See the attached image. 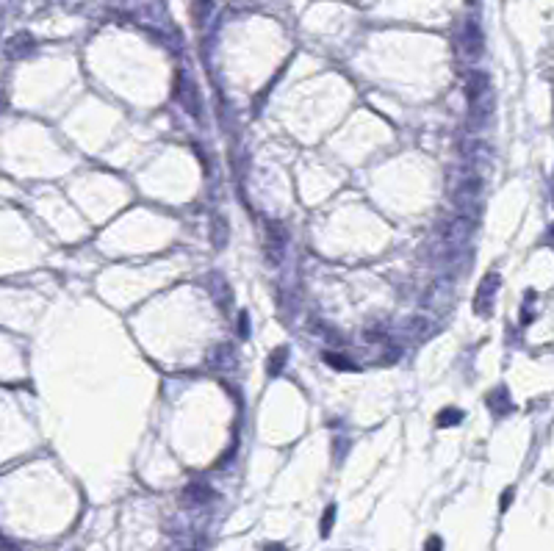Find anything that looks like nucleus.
Segmentation results:
<instances>
[{
    "label": "nucleus",
    "instance_id": "nucleus-1",
    "mask_svg": "<svg viewBox=\"0 0 554 551\" xmlns=\"http://www.w3.org/2000/svg\"><path fill=\"white\" fill-rule=\"evenodd\" d=\"M175 97L181 100V105H183L192 117H200V97H197V89H194V83L189 80V75H183V72L175 75Z\"/></svg>",
    "mask_w": 554,
    "mask_h": 551
},
{
    "label": "nucleus",
    "instance_id": "nucleus-2",
    "mask_svg": "<svg viewBox=\"0 0 554 551\" xmlns=\"http://www.w3.org/2000/svg\"><path fill=\"white\" fill-rule=\"evenodd\" d=\"M496 291H499V275H496V272H494V275H485V280L480 282L477 296H474V310H477V313H488V310L494 307Z\"/></svg>",
    "mask_w": 554,
    "mask_h": 551
},
{
    "label": "nucleus",
    "instance_id": "nucleus-3",
    "mask_svg": "<svg viewBox=\"0 0 554 551\" xmlns=\"http://www.w3.org/2000/svg\"><path fill=\"white\" fill-rule=\"evenodd\" d=\"M480 194H482V180H480V178H469V180H463L460 189L455 192V203L460 205V211H469V208L480 200Z\"/></svg>",
    "mask_w": 554,
    "mask_h": 551
},
{
    "label": "nucleus",
    "instance_id": "nucleus-4",
    "mask_svg": "<svg viewBox=\"0 0 554 551\" xmlns=\"http://www.w3.org/2000/svg\"><path fill=\"white\" fill-rule=\"evenodd\" d=\"M283 250H285V236H283V228L272 222V225L267 228V261H269V264H280V258H283Z\"/></svg>",
    "mask_w": 554,
    "mask_h": 551
},
{
    "label": "nucleus",
    "instance_id": "nucleus-5",
    "mask_svg": "<svg viewBox=\"0 0 554 551\" xmlns=\"http://www.w3.org/2000/svg\"><path fill=\"white\" fill-rule=\"evenodd\" d=\"M214 496H217V493H214V488H211V485H205V482H189V485L183 488V502H186V505H192V507L208 505Z\"/></svg>",
    "mask_w": 554,
    "mask_h": 551
},
{
    "label": "nucleus",
    "instance_id": "nucleus-6",
    "mask_svg": "<svg viewBox=\"0 0 554 551\" xmlns=\"http://www.w3.org/2000/svg\"><path fill=\"white\" fill-rule=\"evenodd\" d=\"M33 50V36L31 33H17V36H11L8 42H6V56L8 58H25L28 53Z\"/></svg>",
    "mask_w": 554,
    "mask_h": 551
},
{
    "label": "nucleus",
    "instance_id": "nucleus-7",
    "mask_svg": "<svg viewBox=\"0 0 554 551\" xmlns=\"http://www.w3.org/2000/svg\"><path fill=\"white\" fill-rule=\"evenodd\" d=\"M463 44H466L469 56H480V53H482V33H480V28H477V25H466Z\"/></svg>",
    "mask_w": 554,
    "mask_h": 551
},
{
    "label": "nucleus",
    "instance_id": "nucleus-8",
    "mask_svg": "<svg viewBox=\"0 0 554 551\" xmlns=\"http://www.w3.org/2000/svg\"><path fill=\"white\" fill-rule=\"evenodd\" d=\"M285 357H288V349H285V346L275 349V355L267 360V374H269V377H277V374L283 371V363H285Z\"/></svg>",
    "mask_w": 554,
    "mask_h": 551
},
{
    "label": "nucleus",
    "instance_id": "nucleus-9",
    "mask_svg": "<svg viewBox=\"0 0 554 551\" xmlns=\"http://www.w3.org/2000/svg\"><path fill=\"white\" fill-rule=\"evenodd\" d=\"M460 418H463V413L458 407H444L438 413V427H455V424H460Z\"/></svg>",
    "mask_w": 554,
    "mask_h": 551
},
{
    "label": "nucleus",
    "instance_id": "nucleus-10",
    "mask_svg": "<svg viewBox=\"0 0 554 551\" xmlns=\"http://www.w3.org/2000/svg\"><path fill=\"white\" fill-rule=\"evenodd\" d=\"M335 505H327V510H324V516H321V538H330V532H333V524H335Z\"/></svg>",
    "mask_w": 554,
    "mask_h": 551
},
{
    "label": "nucleus",
    "instance_id": "nucleus-11",
    "mask_svg": "<svg viewBox=\"0 0 554 551\" xmlns=\"http://www.w3.org/2000/svg\"><path fill=\"white\" fill-rule=\"evenodd\" d=\"M324 360H327L330 366H338L341 371H355V363H352V360H346L344 355H335V352H324Z\"/></svg>",
    "mask_w": 554,
    "mask_h": 551
},
{
    "label": "nucleus",
    "instance_id": "nucleus-12",
    "mask_svg": "<svg viewBox=\"0 0 554 551\" xmlns=\"http://www.w3.org/2000/svg\"><path fill=\"white\" fill-rule=\"evenodd\" d=\"M214 241H217V247H222L228 241V225L222 219H214Z\"/></svg>",
    "mask_w": 554,
    "mask_h": 551
},
{
    "label": "nucleus",
    "instance_id": "nucleus-13",
    "mask_svg": "<svg viewBox=\"0 0 554 551\" xmlns=\"http://www.w3.org/2000/svg\"><path fill=\"white\" fill-rule=\"evenodd\" d=\"M516 499V491L513 488H505V493H502V502H499V510L502 513H507V507H510V502Z\"/></svg>",
    "mask_w": 554,
    "mask_h": 551
},
{
    "label": "nucleus",
    "instance_id": "nucleus-14",
    "mask_svg": "<svg viewBox=\"0 0 554 551\" xmlns=\"http://www.w3.org/2000/svg\"><path fill=\"white\" fill-rule=\"evenodd\" d=\"M441 549H444V541H441L438 535H433V538L424 543V551H441Z\"/></svg>",
    "mask_w": 554,
    "mask_h": 551
},
{
    "label": "nucleus",
    "instance_id": "nucleus-15",
    "mask_svg": "<svg viewBox=\"0 0 554 551\" xmlns=\"http://www.w3.org/2000/svg\"><path fill=\"white\" fill-rule=\"evenodd\" d=\"M239 324H242V327H239V330H242V335H247V332H250V319H247V313H242V316H239Z\"/></svg>",
    "mask_w": 554,
    "mask_h": 551
},
{
    "label": "nucleus",
    "instance_id": "nucleus-16",
    "mask_svg": "<svg viewBox=\"0 0 554 551\" xmlns=\"http://www.w3.org/2000/svg\"><path fill=\"white\" fill-rule=\"evenodd\" d=\"M264 551H285V546H280V543H269Z\"/></svg>",
    "mask_w": 554,
    "mask_h": 551
},
{
    "label": "nucleus",
    "instance_id": "nucleus-17",
    "mask_svg": "<svg viewBox=\"0 0 554 551\" xmlns=\"http://www.w3.org/2000/svg\"><path fill=\"white\" fill-rule=\"evenodd\" d=\"M471 3H474V0H471Z\"/></svg>",
    "mask_w": 554,
    "mask_h": 551
}]
</instances>
